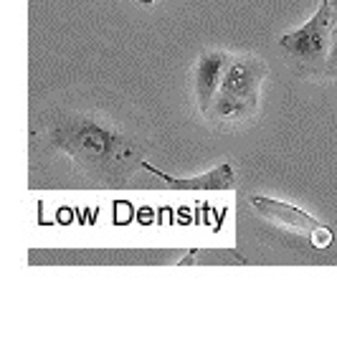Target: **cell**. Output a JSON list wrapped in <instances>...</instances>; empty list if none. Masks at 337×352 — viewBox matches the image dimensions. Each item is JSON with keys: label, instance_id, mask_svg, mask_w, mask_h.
Returning a JSON list of instances; mask_svg holds the SVG:
<instances>
[{"label": "cell", "instance_id": "cell-1", "mask_svg": "<svg viewBox=\"0 0 337 352\" xmlns=\"http://www.w3.org/2000/svg\"><path fill=\"white\" fill-rule=\"evenodd\" d=\"M48 140L58 153L69 155L81 173L107 183L124 180L135 168H142L144 160L137 142L96 114H56L48 124Z\"/></svg>", "mask_w": 337, "mask_h": 352}, {"label": "cell", "instance_id": "cell-2", "mask_svg": "<svg viewBox=\"0 0 337 352\" xmlns=\"http://www.w3.org/2000/svg\"><path fill=\"white\" fill-rule=\"evenodd\" d=\"M266 72L269 66L257 54H231L224 81L203 114L208 124L239 127L254 120L261 104V87H264Z\"/></svg>", "mask_w": 337, "mask_h": 352}, {"label": "cell", "instance_id": "cell-3", "mask_svg": "<svg viewBox=\"0 0 337 352\" xmlns=\"http://www.w3.org/2000/svg\"><path fill=\"white\" fill-rule=\"evenodd\" d=\"M332 25H335V16L329 10L327 0H320L317 10L305 25L284 33L279 38V51L284 54L287 64L292 66V72H297V76H305V79L322 76Z\"/></svg>", "mask_w": 337, "mask_h": 352}, {"label": "cell", "instance_id": "cell-4", "mask_svg": "<svg viewBox=\"0 0 337 352\" xmlns=\"http://www.w3.org/2000/svg\"><path fill=\"white\" fill-rule=\"evenodd\" d=\"M251 206H254L266 221L276 223L279 228H284V231L297 233V236L312 239L314 233H320L322 228H325L317 218H312L309 213H305V210H299L297 206H292V203H284V200L266 198V195H251Z\"/></svg>", "mask_w": 337, "mask_h": 352}, {"label": "cell", "instance_id": "cell-5", "mask_svg": "<svg viewBox=\"0 0 337 352\" xmlns=\"http://www.w3.org/2000/svg\"><path fill=\"white\" fill-rule=\"evenodd\" d=\"M228 58H231V54L221 51V48L203 51L198 56V64H195V72H193V91H195V107H198L201 114H206L218 87H221V81H224Z\"/></svg>", "mask_w": 337, "mask_h": 352}, {"label": "cell", "instance_id": "cell-6", "mask_svg": "<svg viewBox=\"0 0 337 352\" xmlns=\"http://www.w3.org/2000/svg\"><path fill=\"white\" fill-rule=\"evenodd\" d=\"M142 170L150 173V175H155L165 188H170V190H231L233 185H236V173H233L231 162H221V165H216L213 170L203 173V175H195V177L168 175V173L157 170L155 165H150L147 160H142Z\"/></svg>", "mask_w": 337, "mask_h": 352}, {"label": "cell", "instance_id": "cell-7", "mask_svg": "<svg viewBox=\"0 0 337 352\" xmlns=\"http://www.w3.org/2000/svg\"><path fill=\"white\" fill-rule=\"evenodd\" d=\"M322 76L337 81V21H335V25H332V33H329V51H327V61H325Z\"/></svg>", "mask_w": 337, "mask_h": 352}, {"label": "cell", "instance_id": "cell-8", "mask_svg": "<svg viewBox=\"0 0 337 352\" xmlns=\"http://www.w3.org/2000/svg\"><path fill=\"white\" fill-rule=\"evenodd\" d=\"M327 6H329V10H332V16H335V21H337V0H327Z\"/></svg>", "mask_w": 337, "mask_h": 352}, {"label": "cell", "instance_id": "cell-9", "mask_svg": "<svg viewBox=\"0 0 337 352\" xmlns=\"http://www.w3.org/2000/svg\"><path fill=\"white\" fill-rule=\"evenodd\" d=\"M140 3H142V6H153L155 0H140Z\"/></svg>", "mask_w": 337, "mask_h": 352}]
</instances>
